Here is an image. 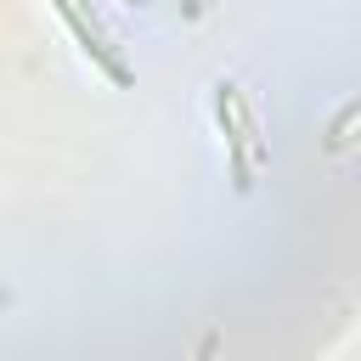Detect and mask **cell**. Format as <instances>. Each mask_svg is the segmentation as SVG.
Returning a JSON list of instances; mask_svg holds the SVG:
<instances>
[{
	"mask_svg": "<svg viewBox=\"0 0 361 361\" xmlns=\"http://www.w3.org/2000/svg\"><path fill=\"white\" fill-rule=\"evenodd\" d=\"M214 113H220V130H226V147H231V186L248 192L254 186V158H265V147L254 141V118H248L237 85H214Z\"/></svg>",
	"mask_w": 361,
	"mask_h": 361,
	"instance_id": "1",
	"label": "cell"
},
{
	"mask_svg": "<svg viewBox=\"0 0 361 361\" xmlns=\"http://www.w3.org/2000/svg\"><path fill=\"white\" fill-rule=\"evenodd\" d=\"M56 11H62V23L73 28L79 51H85V56H90V62H96V68L113 79V85H130V62H124V56L107 45V34H102V28H96V17L85 11V0H56Z\"/></svg>",
	"mask_w": 361,
	"mask_h": 361,
	"instance_id": "2",
	"label": "cell"
}]
</instances>
